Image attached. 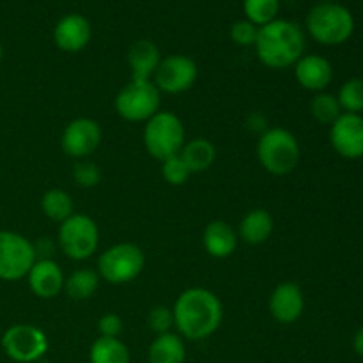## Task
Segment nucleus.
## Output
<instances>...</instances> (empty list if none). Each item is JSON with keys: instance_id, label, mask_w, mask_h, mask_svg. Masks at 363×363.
<instances>
[{"instance_id": "obj_27", "label": "nucleus", "mask_w": 363, "mask_h": 363, "mask_svg": "<svg viewBox=\"0 0 363 363\" xmlns=\"http://www.w3.org/2000/svg\"><path fill=\"white\" fill-rule=\"evenodd\" d=\"M243 11L250 23L264 27L279 16L280 0H243Z\"/></svg>"}, {"instance_id": "obj_25", "label": "nucleus", "mask_w": 363, "mask_h": 363, "mask_svg": "<svg viewBox=\"0 0 363 363\" xmlns=\"http://www.w3.org/2000/svg\"><path fill=\"white\" fill-rule=\"evenodd\" d=\"M41 209L46 218L62 223L74 213V204L67 191L60 190V188H52V190L45 191V195L41 197Z\"/></svg>"}, {"instance_id": "obj_28", "label": "nucleus", "mask_w": 363, "mask_h": 363, "mask_svg": "<svg viewBox=\"0 0 363 363\" xmlns=\"http://www.w3.org/2000/svg\"><path fill=\"white\" fill-rule=\"evenodd\" d=\"M339 105L344 113H360L363 112V78H350L344 82L339 89Z\"/></svg>"}, {"instance_id": "obj_19", "label": "nucleus", "mask_w": 363, "mask_h": 363, "mask_svg": "<svg viewBox=\"0 0 363 363\" xmlns=\"http://www.w3.org/2000/svg\"><path fill=\"white\" fill-rule=\"evenodd\" d=\"M162 62L158 46L147 39L135 41L128 50V64L133 80H152L156 69Z\"/></svg>"}, {"instance_id": "obj_31", "label": "nucleus", "mask_w": 363, "mask_h": 363, "mask_svg": "<svg viewBox=\"0 0 363 363\" xmlns=\"http://www.w3.org/2000/svg\"><path fill=\"white\" fill-rule=\"evenodd\" d=\"M73 179L78 186L94 188L98 186L99 181H101V170H99V167L96 165V163L84 162V160H82L80 163L74 165Z\"/></svg>"}, {"instance_id": "obj_33", "label": "nucleus", "mask_w": 363, "mask_h": 363, "mask_svg": "<svg viewBox=\"0 0 363 363\" xmlns=\"http://www.w3.org/2000/svg\"><path fill=\"white\" fill-rule=\"evenodd\" d=\"M123 319L117 314H108L101 315L98 321V332L99 337H106V339H119V335L123 333Z\"/></svg>"}, {"instance_id": "obj_26", "label": "nucleus", "mask_w": 363, "mask_h": 363, "mask_svg": "<svg viewBox=\"0 0 363 363\" xmlns=\"http://www.w3.org/2000/svg\"><path fill=\"white\" fill-rule=\"evenodd\" d=\"M308 110H311L312 117H314L318 123L326 124V126H332V124L344 113L342 108H340L337 96L330 94V92H318V94L311 99Z\"/></svg>"}, {"instance_id": "obj_29", "label": "nucleus", "mask_w": 363, "mask_h": 363, "mask_svg": "<svg viewBox=\"0 0 363 363\" xmlns=\"http://www.w3.org/2000/svg\"><path fill=\"white\" fill-rule=\"evenodd\" d=\"M190 169L184 163V160L181 158V155H176L162 162V177L172 186H183L190 179Z\"/></svg>"}, {"instance_id": "obj_6", "label": "nucleus", "mask_w": 363, "mask_h": 363, "mask_svg": "<svg viewBox=\"0 0 363 363\" xmlns=\"http://www.w3.org/2000/svg\"><path fill=\"white\" fill-rule=\"evenodd\" d=\"M162 92L152 80H133L124 85L116 96V112L128 123H147L160 112Z\"/></svg>"}, {"instance_id": "obj_4", "label": "nucleus", "mask_w": 363, "mask_h": 363, "mask_svg": "<svg viewBox=\"0 0 363 363\" xmlns=\"http://www.w3.org/2000/svg\"><path fill=\"white\" fill-rule=\"evenodd\" d=\"M307 30L312 39L325 46L344 45L354 32V18L347 7L323 2L307 14Z\"/></svg>"}, {"instance_id": "obj_15", "label": "nucleus", "mask_w": 363, "mask_h": 363, "mask_svg": "<svg viewBox=\"0 0 363 363\" xmlns=\"http://www.w3.org/2000/svg\"><path fill=\"white\" fill-rule=\"evenodd\" d=\"M92 38V27L82 14H66L53 27V43L66 53L82 52Z\"/></svg>"}, {"instance_id": "obj_7", "label": "nucleus", "mask_w": 363, "mask_h": 363, "mask_svg": "<svg viewBox=\"0 0 363 363\" xmlns=\"http://www.w3.org/2000/svg\"><path fill=\"white\" fill-rule=\"evenodd\" d=\"M145 255L133 243H117L106 248L98 259V275L112 286L130 284L144 272Z\"/></svg>"}, {"instance_id": "obj_3", "label": "nucleus", "mask_w": 363, "mask_h": 363, "mask_svg": "<svg viewBox=\"0 0 363 363\" xmlns=\"http://www.w3.org/2000/svg\"><path fill=\"white\" fill-rule=\"evenodd\" d=\"M298 138L286 128H268L257 140V160L272 176H287L300 163Z\"/></svg>"}, {"instance_id": "obj_30", "label": "nucleus", "mask_w": 363, "mask_h": 363, "mask_svg": "<svg viewBox=\"0 0 363 363\" xmlns=\"http://www.w3.org/2000/svg\"><path fill=\"white\" fill-rule=\"evenodd\" d=\"M147 325L156 335L169 333L174 328L172 308L165 307V305H156V307H152L147 314Z\"/></svg>"}, {"instance_id": "obj_2", "label": "nucleus", "mask_w": 363, "mask_h": 363, "mask_svg": "<svg viewBox=\"0 0 363 363\" xmlns=\"http://www.w3.org/2000/svg\"><path fill=\"white\" fill-rule=\"evenodd\" d=\"M255 53L269 69H286L305 55V34L294 21L277 20L259 27Z\"/></svg>"}, {"instance_id": "obj_22", "label": "nucleus", "mask_w": 363, "mask_h": 363, "mask_svg": "<svg viewBox=\"0 0 363 363\" xmlns=\"http://www.w3.org/2000/svg\"><path fill=\"white\" fill-rule=\"evenodd\" d=\"M179 155L191 174H201L213 167L216 160V149L208 138H194L184 144Z\"/></svg>"}, {"instance_id": "obj_13", "label": "nucleus", "mask_w": 363, "mask_h": 363, "mask_svg": "<svg viewBox=\"0 0 363 363\" xmlns=\"http://www.w3.org/2000/svg\"><path fill=\"white\" fill-rule=\"evenodd\" d=\"M330 142L342 158H363V117L360 113H342L330 126Z\"/></svg>"}, {"instance_id": "obj_23", "label": "nucleus", "mask_w": 363, "mask_h": 363, "mask_svg": "<svg viewBox=\"0 0 363 363\" xmlns=\"http://www.w3.org/2000/svg\"><path fill=\"white\" fill-rule=\"evenodd\" d=\"M89 362L91 363H130V350L119 339H106L99 337L92 342L89 350Z\"/></svg>"}, {"instance_id": "obj_12", "label": "nucleus", "mask_w": 363, "mask_h": 363, "mask_svg": "<svg viewBox=\"0 0 363 363\" xmlns=\"http://www.w3.org/2000/svg\"><path fill=\"white\" fill-rule=\"evenodd\" d=\"M101 126L91 117H78L66 124L60 137V147L67 156L84 160L91 156L101 144Z\"/></svg>"}, {"instance_id": "obj_18", "label": "nucleus", "mask_w": 363, "mask_h": 363, "mask_svg": "<svg viewBox=\"0 0 363 363\" xmlns=\"http://www.w3.org/2000/svg\"><path fill=\"white\" fill-rule=\"evenodd\" d=\"M202 245L208 255L215 259H227L236 252L238 233L230 223L223 220H213L206 225L202 234Z\"/></svg>"}, {"instance_id": "obj_10", "label": "nucleus", "mask_w": 363, "mask_h": 363, "mask_svg": "<svg viewBox=\"0 0 363 363\" xmlns=\"http://www.w3.org/2000/svg\"><path fill=\"white\" fill-rule=\"evenodd\" d=\"M2 350L16 363H35L48 351V337L34 325H13L4 332Z\"/></svg>"}, {"instance_id": "obj_8", "label": "nucleus", "mask_w": 363, "mask_h": 363, "mask_svg": "<svg viewBox=\"0 0 363 363\" xmlns=\"http://www.w3.org/2000/svg\"><path fill=\"white\" fill-rule=\"evenodd\" d=\"M59 247L73 261H85L96 254L99 245L98 223L87 215L73 213L59 227Z\"/></svg>"}, {"instance_id": "obj_9", "label": "nucleus", "mask_w": 363, "mask_h": 363, "mask_svg": "<svg viewBox=\"0 0 363 363\" xmlns=\"http://www.w3.org/2000/svg\"><path fill=\"white\" fill-rule=\"evenodd\" d=\"M38 261L35 245L13 230H0V280L25 279Z\"/></svg>"}, {"instance_id": "obj_5", "label": "nucleus", "mask_w": 363, "mask_h": 363, "mask_svg": "<svg viewBox=\"0 0 363 363\" xmlns=\"http://www.w3.org/2000/svg\"><path fill=\"white\" fill-rule=\"evenodd\" d=\"M186 144V131L183 121L174 112L160 110L144 126L145 151L158 162L179 155Z\"/></svg>"}, {"instance_id": "obj_35", "label": "nucleus", "mask_w": 363, "mask_h": 363, "mask_svg": "<svg viewBox=\"0 0 363 363\" xmlns=\"http://www.w3.org/2000/svg\"><path fill=\"white\" fill-rule=\"evenodd\" d=\"M2 57H4V50H2V45H0V62H2Z\"/></svg>"}, {"instance_id": "obj_21", "label": "nucleus", "mask_w": 363, "mask_h": 363, "mask_svg": "<svg viewBox=\"0 0 363 363\" xmlns=\"http://www.w3.org/2000/svg\"><path fill=\"white\" fill-rule=\"evenodd\" d=\"M149 363H184L186 347L177 333H162L156 335L147 351Z\"/></svg>"}, {"instance_id": "obj_14", "label": "nucleus", "mask_w": 363, "mask_h": 363, "mask_svg": "<svg viewBox=\"0 0 363 363\" xmlns=\"http://www.w3.org/2000/svg\"><path fill=\"white\" fill-rule=\"evenodd\" d=\"M272 318L280 325H293L305 311V294L294 282H282L272 291L268 300Z\"/></svg>"}, {"instance_id": "obj_34", "label": "nucleus", "mask_w": 363, "mask_h": 363, "mask_svg": "<svg viewBox=\"0 0 363 363\" xmlns=\"http://www.w3.org/2000/svg\"><path fill=\"white\" fill-rule=\"evenodd\" d=\"M353 350L358 357H363V328L358 330L353 337Z\"/></svg>"}, {"instance_id": "obj_1", "label": "nucleus", "mask_w": 363, "mask_h": 363, "mask_svg": "<svg viewBox=\"0 0 363 363\" xmlns=\"http://www.w3.org/2000/svg\"><path fill=\"white\" fill-rule=\"evenodd\" d=\"M174 326L188 340L209 339L223 321V305L213 291L191 287L177 296L172 307Z\"/></svg>"}, {"instance_id": "obj_32", "label": "nucleus", "mask_w": 363, "mask_h": 363, "mask_svg": "<svg viewBox=\"0 0 363 363\" xmlns=\"http://www.w3.org/2000/svg\"><path fill=\"white\" fill-rule=\"evenodd\" d=\"M257 32L259 27H255L254 23H250L248 20H240L230 27V39L238 46H254L255 39H257Z\"/></svg>"}, {"instance_id": "obj_24", "label": "nucleus", "mask_w": 363, "mask_h": 363, "mask_svg": "<svg viewBox=\"0 0 363 363\" xmlns=\"http://www.w3.org/2000/svg\"><path fill=\"white\" fill-rule=\"evenodd\" d=\"M99 275L94 269H77L64 282V291L71 300L84 301L92 298L99 287Z\"/></svg>"}, {"instance_id": "obj_16", "label": "nucleus", "mask_w": 363, "mask_h": 363, "mask_svg": "<svg viewBox=\"0 0 363 363\" xmlns=\"http://www.w3.org/2000/svg\"><path fill=\"white\" fill-rule=\"evenodd\" d=\"M28 287L41 300H52L64 291V273L53 259H38L27 275Z\"/></svg>"}, {"instance_id": "obj_17", "label": "nucleus", "mask_w": 363, "mask_h": 363, "mask_svg": "<svg viewBox=\"0 0 363 363\" xmlns=\"http://www.w3.org/2000/svg\"><path fill=\"white\" fill-rule=\"evenodd\" d=\"M294 74L296 80L305 91L311 92H325V89L333 80V66L328 59L318 53L303 55L294 64Z\"/></svg>"}, {"instance_id": "obj_20", "label": "nucleus", "mask_w": 363, "mask_h": 363, "mask_svg": "<svg viewBox=\"0 0 363 363\" xmlns=\"http://www.w3.org/2000/svg\"><path fill=\"white\" fill-rule=\"evenodd\" d=\"M273 229H275V222H273L272 213L262 208H257L252 209V211H248L243 216L240 229H238V238L243 240L247 245L257 247V245L266 243L269 240Z\"/></svg>"}, {"instance_id": "obj_11", "label": "nucleus", "mask_w": 363, "mask_h": 363, "mask_svg": "<svg viewBox=\"0 0 363 363\" xmlns=\"http://www.w3.org/2000/svg\"><path fill=\"white\" fill-rule=\"evenodd\" d=\"M197 77L199 67L195 60L188 55L174 53V55L162 59L155 77H152V82L160 92L181 94L194 87Z\"/></svg>"}]
</instances>
